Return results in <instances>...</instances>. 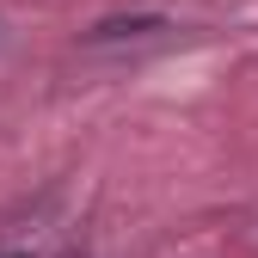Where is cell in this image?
<instances>
[{
	"instance_id": "obj_1",
	"label": "cell",
	"mask_w": 258,
	"mask_h": 258,
	"mask_svg": "<svg viewBox=\"0 0 258 258\" xmlns=\"http://www.w3.org/2000/svg\"><path fill=\"white\" fill-rule=\"evenodd\" d=\"M142 31H166V19H105L92 37H142Z\"/></svg>"
}]
</instances>
